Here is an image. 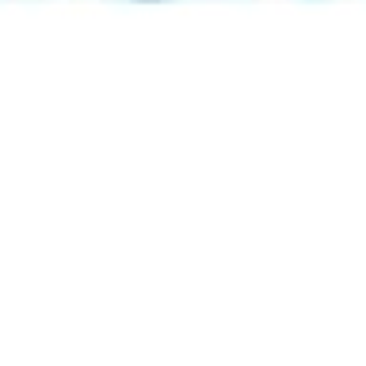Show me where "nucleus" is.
Returning a JSON list of instances; mask_svg holds the SVG:
<instances>
[]
</instances>
